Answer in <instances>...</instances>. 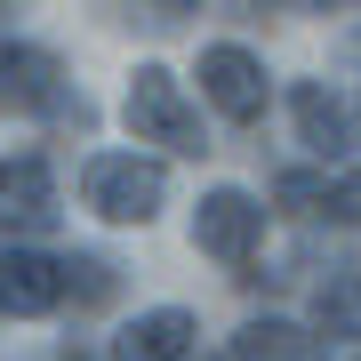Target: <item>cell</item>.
Instances as JSON below:
<instances>
[{
	"mask_svg": "<svg viewBox=\"0 0 361 361\" xmlns=\"http://www.w3.org/2000/svg\"><path fill=\"white\" fill-rule=\"evenodd\" d=\"M329 345L322 337H305L297 322H249L241 337H233V361H322Z\"/></svg>",
	"mask_w": 361,
	"mask_h": 361,
	"instance_id": "10",
	"label": "cell"
},
{
	"mask_svg": "<svg viewBox=\"0 0 361 361\" xmlns=\"http://www.w3.org/2000/svg\"><path fill=\"white\" fill-rule=\"evenodd\" d=\"M217 361H233V353H217Z\"/></svg>",
	"mask_w": 361,
	"mask_h": 361,
	"instance_id": "15",
	"label": "cell"
},
{
	"mask_svg": "<svg viewBox=\"0 0 361 361\" xmlns=\"http://www.w3.org/2000/svg\"><path fill=\"white\" fill-rule=\"evenodd\" d=\"M193 337H201V322L185 305H153L113 337V361H193Z\"/></svg>",
	"mask_w": 361,
	"mask_h": 361,
	"instance_id": "6",
	"label": "cell"
},
{
	"mask_svg": "<svg viewBox=\"0 0 361 361\" xmlns=\"http://www.w3.org/2000/svg\"><path fill=\"white\" fill-rule=\"evenodd\" d=\"M313 322H322V337H361V273H329L322 289H313Z\"/></svg>",
	"mask_w": 361,
	"mask_h": 361,
	"instance_id": "11",
	"label": "cell"
},
{
	"mask_svg": "<svg viewBox=\"0 0 361 361\" xmlns=\"http://www.w3.org/2000/svg\"><path fill=\"white\" fill-rule=\"evenodd\" d=\"M289 113H297V137H305L322 161H337L353 145V113L337 104V89H322V80H297V89H289Z\"/></svg>",
	"mask_w": 361,
	"mask_h": 361,
	"instance_id": "8",
	"label": "cell"
},
{
	"mask_svg": "<svg viewBox=\"0 0 361 361\" xmlns=\"http://www.w3.org/2000/svg\"><path fill=\"white\" fill-rule=\"evenodd\" d=\"M65 289L80 305H104V297H113V265L104 257H65Z\"/></svg>",
	"mask_w": 361,
	"mask_h": 361,
	"instance_id": "13",
	"label": "cell"
},
{
	"mask_svg": "<svg viewBox=\"0 0 361 361\" xmlns=\"http://www.w3.org/2000/svg\"><path fill=\"white\" fill-rule=\"evenodd\" d=\"M257 233H265V201H249L241 185L201 193V209H193V249H201V257H217V265H249Z\"/></svg>",
	"mask_w": 361,
	"mask_h": 361,
	"instance_id": "4",
	"label": "cell"
},
{
	"mask_svg": "<svg viewBox=\"0 0 361 361\" xmlns=\"http://www.w3.org/2000/svg\"><path fill=\"white\" fill-rule=\"evenodd\" d=\"M273 201L297 209V217H329V177H313V169H289V177L273 185Z\"/></svg>",
	"mask_w": 361,
	"mask_h": 361,
	"instance_id": "12",
	"label": "cell"
},
{
	"mask_svg": "<svg viewBox=\"0 0 361 361\" xmlns=\"http://www.w3.org/2000/svg\"><path fill=\"white\" fill-rule=\"evenodd\" d=\"M56 297H65V257L0 249V313H49Z\"/></svg>",
	"mask_w": 361,
	"mask_h": 361,
	"instance_id": "7",
	"label": "cell"
},
{
	"mask_svg": "<svg viewBox=\"0 0 361 361\" xmlns=\"http://www.w3.org/2000/svg\"><path fill=\"white\" fill-rule=\"evenodd\" d=\"M121 121H129V137H137V145H161V153H185V161H201V153H209L201 104L185 97V80L169 73V65H137V73H129Z\"/></svg>",
	"mask_w": 361,
	"mask_h": 361,
	"instance_id": "1",
	"label": "cell"
},
{
	"mask_svg": "<svg viewBox=\"0 0 361 361\" xmlns=\"http://www.w3.org/2000/svg\"><path fill=\"white\" fill-rule=\"evenodd\" d=\"M329 217L337 225H361V169H353L345 185H329Z\"/></svg>",
	"mask_w": 361,
	"mask_h": 361,
	"instance_id": "14",
	"label": "cell"
},
{
	"mask_svg": "<svg viewBox=\"0 0 361 361\" xmlns=\"http://www.w3.org/2000/svg\"><path fill=\"white\" fill-rule=\"evenodd\" d=\"M201 97L217 104L225 121H241V129H249V121L265 113L273 80H265V65L241 49V40H209V49H201Z\"/></svg>",
	"mask_w": 361,
	"mask_h": 361,
	"instance_id": "5",
	"label": "cell"
},
{
	"mask_svg": "<svg viewBox=\"0 0 361 361\" xmlns=\"http://www.w3.org/2000/svg\"><path fill=\"white\" fill-rule=\"evenodd\" d=\"M80 201L97 209L104 225H153L169 201V169L145 153H97L80 169Z\"/></svg>",
	"mask_w": 361,
	"mask_h": 361,
	"instance_id": "2",
	"label": "cell"
},
{
	"mask_svg": "<svg viewBox=\"0 0 361 361\" xmlns=\"http://www.w3.org/2000/svg\"><path fill=\"white\" fill-rule=\"evenodd\" d=\"M0 217H25V225L49 217V161L40 153H8L0 161Z\"/></svg>",
	"mask_w": 361,
	"mask_h": 361,
	"instance_id": "9",
	"label": "cell"
},
{
	"mask_svg": "<svg viewBox=\"0 0 361 361\" xmlns=\"http://www.w3.org/2000/svg\"><path fill=\"white\" fill-rule=\"evenodd\" d=\"M0 113H73V129L89 121V104L65 97V65L32 40H0Z\"/></svg>",
	"mask_w": 361,
	"mask_h": 361,
	"instance_id": "3",
	"label": "cell"
}]
</instances>
